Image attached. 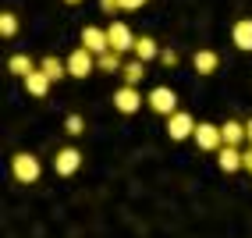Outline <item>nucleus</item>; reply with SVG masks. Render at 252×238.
<instances>
[{"instance_id": "f257e3e1", "label": "nucleus", "mask_w": 252, "mask_h": 238, "mask_svg": "<svg viewBox=\"0 0 252 238\" xmlns=\"http://www.w3.org/2000/svg\"><path fill=\"white\" fill-rule=\"evenodd\" d=\"M11 174H14V181H22V185H36L39 174H43V164L32 157V153H14V157H11Z\"/></svg>"}, {"instance_id": "f03ea898", "label": "nucleus", "mask_w": 252, "mask_h": 238, "mask_svg": "<svg viewBox=\"0 0 252 238\" xmlns=\"http://www.w3.org/2000/svg\"><path fill=\"white\" fill-rule=\"evenodd\" d=\"M195 117L189 114V110H174L171 117H167V135H171L174 142H185V139H192L195 135Z\"/></svg>"}, {"instance_id": "7ed1b4c3", "label": "nucleus", "mask_w": 252, "mask_h": 238, "mask_svg": "<svg viewBox=\"0 0 252 238\" xmlns=\"http://www.w3.org/2000/svg\"><path fill=\"white\" fill-rule=\"evenodd\" d=\"M195 146L203 149V153H217L224 146V128L220 125H210V121H203V125H195Z\"/></svg>"}, {"instance_id": "20e7f679", "label": "nucleus", "mask_w": 252, "mask_h": 238, "mask_svg": "<svg viewBox=\"0 0 252 238\" xmlns=\"http://www.w3.org/2000/svg\"><path fill=\"white\" fill-rule=\"evenodd\" d=\"M93 68H96V54H93L89 46H78V50L68 54V75L71 78H89Z\"/></svg>"}, {"instance_id": "39448f33", "label": "nucleus", "mask_w": 252, "mask_h": 238, "mask_svg": "<svg viewBox=\"0 0 252 238\" xmlns=\"http://www.w3.org/2000/svg\"><path fill=\"white\" fill-rule=\"evenodd\" d=\"M149 110H157V114H163V117H171L174 110H178V93L171 89V86H157V89H149Z\"/></svg>"}, {"instance_id": "423d86ee", "label": "nucleus", "mask_w": 252, "mask_h": 238, "mask_svg": "<svg viewBox=\"0 0 252 238\" xmlns=\"http://www.w3.org/2000/svg\"><path fill=\"white\" fill-rule=\"evenodd\" d=\"M107 36H110V50H117V54L135 50V36H131V29L125 22H110L107 25Z\"/></svg>"}, {"instance_id": "0eeeda50", "label": "nucleus", "mask_w": 252, "mask_h": 238, "mask_svg": "<svg viewBox=\"0 0 252 238\" xmlns=\"http://www.w3.org/2000/svg\"><path fill=\"white\" fill-rule=\"evenodd\" d=\"M217 164H220V171H227V174L242 171V164H245V153H242V146H231V142H224L220 149H217Z\"/></svg>"}, {"instance_id": "6e6552de", "label": "nucleus", "mask_w": 252, "mask_h": 238, "mask_svg": "<svg viewBox=\"0 0 252 238\" xmlns=\"http://www.w3.org/2000/svg\"><path fill=\"white\" fill-rule=\"evenodd\" d=\"M114 107L121 110V114H135V110L142 107V96H139V89H135V86H128V82H125V86L114 93Z\"/></svg>"}, {"instance_id": "1a4fd4ad", "label": "nucleus", "mask_w": 252, "mask_h": 238, "mask_svg": "<svg viewBox=\"0 0 252 238\" xmlns=\"http://www.w3.org/2000/svg\"><path fill=\"white\" fill-rule=\"evenodd\" d=\"M82 46H89V50H93L96 57L103 54V50H110V36H107V29L86 25V29H82Z\"/></svg>"}, {"instance_id": "9d476101", "label": "nucleus", "mask_w": 252, "mask_h": 238, "mask_svg": "<svg viewBox=\"0 0 252 238\" xmlns=\"http://www.w3.org/2000/svg\"><path fill=\"white\" fill-rule=\"evenodd\" d=\"M78 167H82V153H78V149H61L57 157H54V171H57L61 178L75 174Z\"/></svg>"}, {"instance_id": "9b49d317", "label": "nucleus", "mask_w": 252, "mask_h": 238, "mask_svg": "<svg viewBox=\"0 0 252 238\" xmlns=\"http://www.w3.org/2000/svg\"><path fill=\"white\" fill-rule=\"evenodd\" d=\"M22 82H25V89H29V96H36V100H43V96L50 93V82H54V78H50V75L43 71V68H36V71H32V75H25Z\"/></svg>"}, {"instance_id": "f8f14e48", "label": "nucleus", "mask_w": 252, "mask_h": 238, "mask_svg": "<svg viewBox=\"0 0 252 238\" xmlns=\"http://www.w3.org/2000/svg\"><path fill=\"white\" fill-rule=\"evenodd\" d=\"M231 39H234V46L238 50H252V18H238L234 22V29H231Z\"/></svg>"}, {"instance_id": "ddd939ff", "label": "nucleus", "mask_w": 252, "mask_h": 238, "mask_svg": "<svg viewBox=\"0 0 252 238\" xmlns=\"http://www.w3.org/2000/svg\"><path fill=\"white\" fill-rule=\"evenodd\" d=\"M131 54H135L139 61H160V46H157V39H149V36H139L135 39V50H131Z\"/></svg>"}, {"instance_id": "4468645a", "label": "nucleus", "mask_w": 252, "mask_h": 238, "mask_svg": "<svg viewBox=\"0 0 252 238\" xmlns=\"http://www.w3.org/2000/svg\"><path fill=\"white\" fill-rule=\"evenodd\" d=\"M192 64H195V71H199V75H213L217 68H220V57H217L213 50H199V54L192 57Z\"/></svg>"}, {"instance_id": "2eb2a0df", "label": "nucleus", "mask_w": 252, "mask_h": 238, "mask_svg": "<svg viewBox=\"0 0 252 238\" xmlns=\"http://www.w3.org/2000/svg\"><path fill=\"white\" fill-rule=\"evenodd\" d=\"M121 54L117 50H103V54L96 57V71H107V75H114V71H121Z\"/></svg>"}, {"instance_id": "dca6fc26", "label": "nucleus", "mask_w": 252, "mask_h": 238, "mask_svg": "<svg viewBox=\"0 0 252 238\" xmlns=\"http://www.w3.org/2000/svg\"><path fill=\"white\" fill-rule=\"evenodd\" d=\"M121 78L128 82V86H139V82L146 78V61H139V57H135V61H128V64L121 68Z\"/></svg>"}, {"instance_id": "f3484780", "label": "nucleus", "mask_w": 252, "mask_h": 238, "mask_svg": "<svg viewBox=\"0 0 252 238\" xmlns=\"http://www.w3.org/2000/svg\"><path fill=\"white\" fill-rule=\"evenodd\" d=\"M220 128H224V142H231V146L249 142V132H245L242 121H227V125H220Z\"/></svg>"}, {"instance_id": "a211bd4d", "label": "nucleus", "mask_w": 252, "mask_h": 238, "mask_svg": "<svg viewBox=\"0 0 252 238\" xmlns=\"http://www.w3.org/2000/svg\"><path fill=\"white\" fill-rule=\"evenodd\" d=\"M39 68H43V71L54 78V82L68 75V61H61V57H43V61H39Z\"/></svg>"}, {"instance_id": "6ab92c4d", "label": "nucleus", "mask_w": 252, "mask_h": 238, "mask_svg": "<svg viewBox=\"0 0 252 238\" xmlns=\"http://www.w3.org/2000/svg\"><path fill=\"white\" fill-rule=\"evenodd\" d=\"M7 71H11V75H18V78H25V75L36 71V64H32L25 54H14V57L7 61Z\"/></svg>"}, {"instance_id": "aec40b11", "label": "nucleus", "mask_w": 252, "mask_h": 238, "mask_svg": "<svg viewBox=\"0 0 252 238\" xmlns=\"http://www.w3.org/2000/svg\"><path fill=\"white\" fill-rule=\"evenodd\" d=\"M14 32H18V18H14L11 11H4V14H0V36H4V39H11Z\"/></svg>"}, {"instance_id": "412c9836", "label": "nucleus", "mask_w": 252, "mask_h": 238, "mask_svg": "<svg viewBox=\"0 0 252 238\" xmlns=\"http://www.w3.org/2000/svg\"><path fill=\"white\" fill-rule=\"evenodd\" d=\"M64 132H68V135H82V132H86L82 114H68V117H64Z\"/></svg>"}, {"instance_id": "4be33fe9", "label": "nucleus", "mask_w": 252, "mask_h": 238, "mask_svg": "<svg viewBox=\"0 0 252 238\" xmlns=\"http://www.w3.org/2000/svg\"><path fill=\"white\" fill-rule=\"evenodd\" d=\"M160 64L174 68V64H178V54H174V50H160Z\"/></svg>"}, {"instance_id": "5701e85b", "label": "nucleus", "mask_w": 252, "mask_h": 238, "mask_svg": "<svg viewBox=\"0 0 252 238\" xmlns=\"http://www.w3.org/2000/svg\"><path fill=\"white\" fill-rule=\"evenodd\" d=\"M99 7H103L107 14H114V11H121V0H99Z\"/></svg>"}, {"instance_id": "b1692460", "label": "nucleus", "mask_w": 252, "mask_h": 238, "mask_svg": "<svg viewBox=\"0 0 252 238\" xmlns=\"http://www.w3.org/2000/svg\"><path fill=\"white\" fill-rule=\"evenodd\" d=\"M146 7V0H121V11H139Z\"/></svg>"}, {"instance_id": "393cba45", "label": "nucleus", "mask_w": 252, "mask_h": 238, "mask_svg": "<svg viewBox=\"0 0 252 238\" xmlns=\"http://www.w3.org/2000/svg\"><path fill=\"white\" fill-rule=\"evenodd\" d=\"M245 153V164H242V171H249L252 174V142H249V149H242Z\"/></svg>"}, {"instance_id": "a878e982", "label": "nucleus", "mask_w": 252, "mask_h": 238, "mask_svg": "<svg viewBox=\"0 0 252 238\" xmlns=\"http://www.w3.org/2000/svg\"><path fill=\"white\" fill-rule=\"evenodd\" d=\"M245 132H249V142H252V121H245Z\"/></svg>"}, {"instance_id": "bb28decb", "label": "nucleus", "mask_w": 252, "mask_h": 238, "mask_svg": "<svg viewBox=\"0 0 252 238\" xmlns=\"http://www.w3.org/2000/svg\"><path fill=\"white\" fill-rule=\"evenodd\" d=\"M64 4H82V0H64Z\"/></svg>"}]
</instances>
